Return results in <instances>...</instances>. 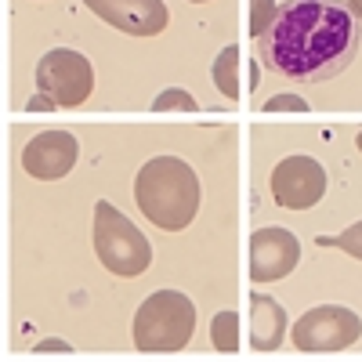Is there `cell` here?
I'll return each mask as SVG.
<instances>
[{"label": "cell", "mask_w": 362, "mask_h": 362, "mask_svg": "<svg viewBox=\"0 0 362 362\" xmlns=\"http://www.w3.org/2000/svg\"><path fill=\"white\" fill-rule=\"evenodd\" d=\"M358 337H362V319L351 308H341V305H319V308L300 315L293 322V329H290L293 348L297 351H308V355L344 351Z\"/></svg>", "instance_id": "cell-5"}, {"label": "cell", "mask_w": 362, "mask_h": 362, "mask_svg": "<svg viewBox=\"0 0 362 362\" xmlns=\"http://www.w3.org/2000/svg\"><path fill=\"white\" fill-rule=\"evenodd\" d=\"M319 247H337L344 254H351L355 261H362V221H355L351 228H344L341 235H319Z\"/></svg>", "instance_id": "cell-14"}, {"label": "cell", "mask_w": 362, "mask_h": 362, "mask_svg": "<svg viewBox=\"0 0 362 362\" xmlns=\"http://www.w3.org/2000/svg\"><path fill=\"white\" fill-rule=\"evenodd\" d=\"M272 196L286 210H312L326 196V170L312 156H286L272 170Z\"/></svg>", "instance_id": "cell-7"}, {"label": "cell", "mask_w": 362, "mask_h": 362, "mask_svg": "<svg viewBox=\"0 0 362 362\" xmlns=\"http://www.w3.org/2000/svg\"><path fill=\"white\" fill-rule=\"evenodd\" d=\"M54 105H58V102H54L51 95H44V90H40V95H33V98L25 102V109H29V112H40V109L47 112V109H54Z\"/></svg>", "instance_id": "cell-19"}, {"label": "cell", "mask_w": 362, "mask_h": 362, "mask_svg": "<svg viewBox=\"0 0 362 362\" xmlns=\"http://www.w3.org/2000/svg\"><path fill=\"white\" fill-rule=\"evenodd\" d=\"M189 4H206V0H189Z\"/></svg>", "instance_id": "cell-22"}, {"label": "cell", "mask_w": 362, "mask_h": 362, "mask_svg": "<svg viewBox=\"0 0 362 362\" xmlns=\"http://www.w3.org/2000/svg\"><path fill=\"white\" fill-rule=\"evenodd\" d=\"M348 8H351V11H355V15L362 18V0H348Z\"/></svg>", "instance_id": "cell-20"}, {"label": "cell", "mask_w": 362, "mask_h": 362, "mask_svg": "<svg viewBox=\"0 0 362 362\" xmlns=\"http://www.w3.org/2000/svg\"><path fill=\"white\" fill-rule=\"evenodd\" d=\"M196 334V305L181 290H156L134 312V348L145 355L181 351Z\"/></svg>", "instance_id": "cell-3"}, {"label": "cell", "mask_w": 362, "mask_h": 362, "mask_svg": "<svg viewBox=\"0 0 362 362\" xmlns=\"http://www.w3.org/2000/svg\"><path fill=\"white\" fill-rule=\"evenodd\" d=\"M355 145H358V153H362V131H358V138H355Z\"/></svg>", "instance_id": "cell-21"}, {"label": "cell", "mask_w": 362, "mask_h": 362, "mask_svg": "<svg viewBox=\"0 0 362 362\" xmlns=\"http://www.w3.org/2000/svg\"><path fill=\"white\" fill-rule=\"evenodd\" d=\"M37 87L62 109H76L95 90V69L73 47H54L37 62Z\"/></svg>", "instance_id": "cell-6"}, {"label": "cell", "mask_w": 362, "mask_h": 362, "mask_svg": "<svg viewBox=\"0 0 362 362\" xmlns=\"http://www.w3.org/2000/svg\"><path fill=\"white\" fill-rule=\"evenodd\" d=\"M83 4L127 37H156L170 18L163 0H83Z\"/></svg>", "instance_id": "cell-9"}, {"label": "cell", "mask_w": 362, "mask_h": 362, "mask_svg": "<svg viewBox=\"0 0 362 362\" xmlns=\"http://www.w3.org/2000/svg\"><path fill=\"white\" fill-rule=\"evenodd\" d=\"M153 109L156 112H167V109H196V98L189 95V90H181V87H167L163 95H156V102H153Z\"/></svg>", "instance_id": "cell-16"}, {"label": "cell", "mask_w": 362, "mask_h": 362, "mask_svg": "<svg viewBox=\"0 0 362 362\" xmlns=\"http://www.w3.org/2000/svg\"><path fill=\"white\" fill-rule=\"evenodd\" d=\"M300 261V243L290 228H257L250 235V279L276 283L286 279Z\"/></svg>", "instance_id": "cell-8"}, {"label": "cell", "mask_w": 362, "mask_h": 362, "mask_svg": "<svg viewBox=\"0 0 362 362\" xmlns=\"http://www.w3.org/2000/svg\"><path fill=\"white\" fill-rule=\"evenodd\" d=\"M138 210L160 232H181L199 214V177L177 156L148 160L134 177Z\"/></svg>", "instance_id": "cell-2"}, {"label": "cell", "mask_w": 362, "mask_h": 362, "mask_svg": "<svg viewBox=\"0 0 362 362\" xmlns=\"http://www.w3.org/2000/svg\"><path fill=\"white\" fill-rule=\"evenodd\" d=\"M286 337V308L276 297L254 293L250 297V348L254 351H276Z\"/></svg>", "instance_id": "cell-11"}, {"label": "cell", "mask_w": 362, "mask_h": 362, "mask_svg": "<svg viewBox=\"0 0 362 362\" xmlns=\"http://www.w3.org/2000/svg\"><path fill=\"white\" fill-rule=\"evenodd\" d=\"M80 141L69 131H40L22 148V167L37 181H58L76 167Z\"/></svg>", "instance_id": "cell-10"}, {"label": "cell", "mask_w": 362, "mask_h": 362, "mask_svg": "<svg viewBox=\"0 0 362 362\" xmlns=\"http://www.w3.org/2000/svg\"><path fill=\"white\" fill-rule=\"evenodd\" d=\"M264 109L268 112H308V102L300 95H276V98L264 102Z\"/></svg>", "instance_id": "cell-17"}, {"label": "cell", "mask_w": 362, "mask_h": 362, "mask_svg": "<svg viewBox=\"0 0 362 362\" xmlns=\"http://www.w3.org/2000/svg\"><path fill=\"white\" fill-rule=\"evenodd\" d=\"M214 83H218V90L225 98H239V47L235 44H228V47H221V54L214 58Z\"/></svg>", "instance_id": "cell-12"}, {"label": "cell", "mask_w": 362, "mask_h": 362, "mask_svg": "<svg viewBox=\"0 0 362 362\" xmlns=\"http://www.w3.org/2000/svg\"><path fill=\"white\" fill-rule=\"evenodd\" d=\"M358 51V25L337 0H286L257 37V58L286 83L341 76Z\"/></svg>", "instance_id": "cell-1"}, {"label": "cell", "mask_w": 362, "mask_h": 362, "mask_svg": "<svg viewBox=\"0 0 362 362\" xmlns=\"http://www.w3.org/2000/svg\"><path fill=\"white\" fill-rule=\"evenodd\" d=\"M95 254L119 279H134L153 264L148 239L138 232V225L124 214V210H116L105 199L95 203Z\"/></svg>", "instance_id": "cell-4"}, {"label": "cell", "mask_w": 362, "mask_h": 362, "mask_svg": "<svg viewBox=\"0 0 362 362\" xmlns=\"http://www.w3.org/2000/svg\"><path fill=\"white\" fill-rule=\"evenodd\" d=\"M33 351H37V355H69L73 348H69L66 341H40Z\"/></svg>", "instance_id": "cell-18"}, {"label": "cell", "mask_w": 362, "mask_h": 362, "mask_svg": "<svg viewBox=\"0 0 362 362\" xmlns=\"http://www.w3.org/2000/svg\"><path fill=\"white\" fill-rule=\"evenodd\" d=\"M210 344L225 355L239 351V315L235 312H218L210 319Z\"/></svg>", "instance_id": "cell-13"}, {"label": "cell", "mask_w": 362, "mask_h": 362, "mask_svg": "<svg viewBox=\"0 0 362 362\" xmlns=\"http://www.w3.org/2000/svg\"><path fill=\"white\" fill-rule=\"evenodd\" d=\"M276 11H279L276 0H250V33L261 37L272 25V18H276Z\"/></svg>", "instance_id": "cell-15"}]
</instances>
